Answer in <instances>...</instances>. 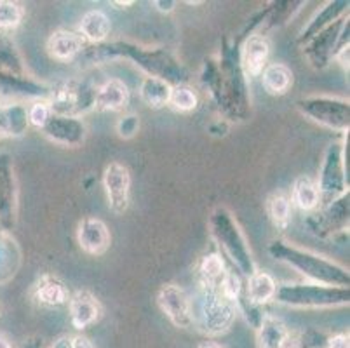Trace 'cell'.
<instances>
[{"label":"cell","mask_w":350,"mask_h":348,"mask_svg":"<svg viewBox=\"0 0 350 348\" xmlns=\"http://www.w3.org/2000/svg\"><path fill=\"white\" fill-rule=\"evenodd\" d=\"M269 253L273 260L286 263L310 282L335 287L350 286V276L345 267L326 260L324 256H319V254L307 251V249H300L278 239L269 245Z\"/></svg>","instance_id":"cell-1"},{"label":"cell","mask_w":350,"mask_h":348,"mask_svg":"<svg viewBox=\"0 0 350 348\" xmlns=\"http://www.w3.org/2000/svg\"><path fill=\"white\" fill-rule=\"evenodd\" d=\"M192 325L206 336L225 334L237 317L235 303L225 298L219 289L197 284L196 293L190 296Z\"/></svg>","instance_id":"cell-2"},{"label":"cell","mask_w":350,"mask_h":348,"mask_svg":"<svg viewBox=\"0 0 350 348\" xmlns=\"http://www.w3.org/2000/svg\"><path fill=\"white\" fill-rule=\"evenodd\" d=\"M91 56H94L96 62H103V59H110V57L124 56L127 59L135 62L139 68L148 72V77H159L164 79L165 82H180L185 79V72L174 62L170 54L162 53L159 49H142V47L131 46V44L116 42L107 44V46L94 47L91 51Z\"/></svg>","instance_id":"cell-3"},{"label":"cell","mask_w":350,"mask_h":348,"mask_svg":"<svg viewBox=\"0 0 350 348\" xmlns=\"http://www.w3.org/2000/svg\"><path fill=\"white\" fill-rule=\"evenodd\" d=\"M273 299L293 308H333L350 303V287L323 286L314 282L278 284Z\"/></svg>","instance_id":"cell-4"},{"label":"cell","mask_w":350,"mask_h":348,"mask_svg":"<svg viewBox=\"0 0 350 348\" xmlns=\"http://www.w3.org/2000/svg\"><path fill=\"white\" fill-rule=\"evenodd\" d=\"M211 234L221 247L225 249L227 256L230 258L232 263L237 267V270L243 276L250 277L256 272V263L253 260L250 244H247L246 235L239 226L237 219L234 218L230 211L225 207H218L211 215Z\"/></svg>","instance_id":"cell-5"},{"label":"cell","mask_w":350,"mask_h":348,"mask_svg":"<svg viewBox=\"0 0 350 348\" xmlns=\"http://www.w3.org/2000/svg\"><path fill=\"white\" fill-rule=\"evenodd\" d=\"M316 183L317 190H319V200L324 206L335 202L336 199L349 193L343 143L333 142L331 145H327L319 169V180Z\"/></svg>","instance_id":"cell-6"},{"label":"cell","mask_w":350,"mask_h":348,"mask_svg":"<svg viewBox=\"0 0 350 348\" xmlns=\"http://www.w3.org/2000/svg\"><path fill=\"white\" fill-rule=\"evenodd\" d=\"M96 89L88 82L65 81L49 91L47 103L51 113L65 117H81L85 111L93 110L96 100Z\"/></svg>","instance_id":"cell-7"},{"label":"cell","mask_w":350,"mask_h":348,"mask_svg":"<svg viewBox=\"0 0 350 348\" xmlns=\"http://www.w3.org/2000/svg\"><path fill=\"white\" fill-rule=\"evenodd\" d=\"M301 115L319 126L345 133L350 126V103L343 98L331 96H308L297 103Z\"/></svg>","instance_id":"cell-8"},{"label":"cell","mask_w":350,"mask_h":348,"mask_svg":"<svg viewBox=\"0 0 350 348\" xmlns=\"http://www.w3.org/2000/svg\"><path fill=\"white\" fill-rule=\"evenodd\" d=\"M345 46H349V18L343 16L305 44V56L314 68H324Z\"/></svg>","instance_id":"cell-9"},{"label":"cell","mask_w":350,"mask_h":348,"mask_svg":"<svg viewBox=\"0 0 350 348\" xmlns=\"http://www.w3.org/2000/svg\"><path fill=\"white\" fill-rule=\"evenodd\" d=\"M103 188L107 193L108 209L113 215H124L131 199V174L126 165L110 162L103 172Z\"/></svg>","instance_id":"cell-10"},{"label":"cell","mask_w":350,"mask_h":348,"mask_svg":"<svg viewBox=\"0 0 350 348\" xmlns=\"http://www.w3.org/2000/svg\"><path fill=\"white\" fill-rule=\"evenodd\" d=\"M157 305L176 327L180 330L193 327L190 295L183 287L176 284H164L157 293Z\"/></svg>","instance_id":"cell-11"},{"label":"cell","mask_w":350,"mask_h":348,"mask_svg":"<svg viewBox=\"0 0 350 348\" xmlns=\"http://www.w3.org/2000/svg\"><path fill=\"white\" fill-rule=\"evenodd\" d=\"M46 138L59 146H75L82 145L88 134V126L81 117H65V115H53L42 127Z\"/></svg>","instance_id":"cell-12"},{"label":"cell","mask_w":350,"mask_h":348,"mask_svg":"<svg viewBox=\"0 0 350 348\" xmlns=\"http://www.w3.org/2000/svg\"><path fill=\"white\" fill-rule=\"evenodd\" d=\"M16 200H18V190H16L12 159L8 153H0V223L8 232L14 225Z\"/></svg>","instance_id":"cell-13"},{"label":"cell","mask_w":350,"mask_h":348,"mask_svg":"<svg viewBox=\"0 0 350 348\" xmlns=\"http://www.w3.org/2000/svg\"><path fill=\"white\" fill-rule=\"evenodd\" d=\"M77 241L84 253L91 256H101L112 244V235L107 223L100 218H82L77 226Z\"/></svg>","instance_id":"cell-14"},{"label":"cell","mask_w":350,"mask_h":348,"mask_svg":"<svg viewBox=\"0 0 350 348\" xmlns=\"http://www.w3.org/2000/svg\"><path fill=\"white\" fill-rule=\"evenodd\" d=\"M28 107L23 101L0 98V139L20 138L28 129Z\"/></svg>","instance_id":"cell-15"},{"label":"cell","mask_w":350,"mask_h":348,"mask_svg":"<svg viewBox=\"0 0 350 348\" xmlns=\"http://www.w3.org/2000/svg\"><path fill=\"white\" fill-rule=\"evenodd\" d=\"M347 225H349V193L336 199L335 202L327 204L323 215H316L308 219V226L310 230H316L317 235L335 234L340 230H345Z\"/></svg>","instance_id":"cell-16"},{"label":"cell","mask_w":350,"mask_h":348,"mask_svg":"<svg viewBox=\"0 0 350 348\" xmlns=\"http://www.w3.org/2000/svg\"><path fill=\"white\" fill-rule=\"evenodd\" d=\"M16 96L35 98V100H47L49 91L39 82L31 81L27 75H16L0 68V98L12 100Z\"/></svg>","instance_id":"cell-17"},{"label":"cell","mask_w":350,"mask_h":348,"mask_svg":"<svg viewBox=\"0 0 350 348\" xmlns=\"http://www.w3.org/2000/svg\"><path fill=\"white\" fill-rule=\"evenodd\" d=\"M70 321L75 330H85L101 317V305L89 291H77L68 299Z\"/></svg>","instance_id":"cell-18"},{"label":"cell","mask_w":350,"mask_h":348,"mask_svg":"<svg viewBox=\"0 0 350 348\" xmlns=\"http://www.w3.org/2000/svg\"><path fill=\"white\" fill-rule=\"evenodd\" d=\"M270 46L263 35H250L244 42L243 51H241V68L244 75L247 77H260L263 68L267 66L269 59Z\"/></svg>","instance_id":"cell-19"},{"label":"cell","mask_w":350,"mask_h":348,"mask_svg":"<svg viewBox=\"0 0 350 348\" xmlns=\"http://www.w3.org/2000/svg\"><path fill=\"white\" fill-rule=\"evenodd\" d=\"M293 343V334L289 333L284 321L272 314H263L262 322L256 327L258 348H288Z\"/></svg>","instance_id":"cell-20"},{"label":"cell","mask_w":350,"mask_h":348,"mask_svg":"<svg viewBox=\"0 0 350 348\" xmlns=\"http://www.w3.org/2000/svg\"><path fill=\"white\" fill-rule=\"evenodd\" d=\"M23 265V253L11 232L0 230V286L11 282Z\"/></svg>","instance_id":"cell-21"},{"label":"cell","mask_w":350,"mask_h":348,"mask_svg":"<svg viewBox=\"0 0 350 348\" xmlns=\"http://www.w3.org/2000/svg\"><path fill=\"white\" fill-rule=\"evenodd\" d=\"M85 40L79 31L58 30L47 38V53L58 62H70L84 53Z\"/></svg>","instance_id":"cell-22"},{"label":"cell","mask_w":350,"mask_h":348,"mask_svg":"<svg viewBox=\"0 0 350 348\" xmlns=\"http://www.w3.org/2000/svg\"><path fill=\"white\" fill-rule=\"evenodd\" d=\"M129 103V88L119 79H110L96 89L94 108L100 111H119Z\"/></svg>","instance_id":"cell-23"},{"label":"cell","mask_w":350,"mask_h":348,"mask_svg":"<svg viewBox=\"0 0 350 348\" xmlns=\"http://www.w3.org/2000/svg\"><path fill=\"white\" fill-rule=\"evenodd\" d=\"M349 11V2L347 0H335V2H327L324 8L317 11V14L310 19V23L304 28L300 35V44H307L310 38L316 37L319 31L335 23L336 19L343 18L345 12Z\"/></svg>","instance_id":"cell-24"},{"label":"cell","mask_w":350,"mask_h":348,"mask_svg":"<svg viewBox=\"0 0 350 348\" xmlns=\"http://www.w3.org/2000/svg\"><path fill=\"white\" fill-rule=\"evenodd\" d=\"M275 289H278L275 279H273L269 272L256 270L253 276L247 277L244 298H246L251 305L263 306L269 302H272L273 296H275Z\"/></svg>","instance_id":"cell-25"},{"label":"cell","mask_w":350,"mask_h":348,"mask_svg":"<svg viewBox=\"0 0 350 348\" xmlns=\"http://www.w3.org/2000/svg\"><path fill=\"white\" fill-rule=\"evenodd\" d=\"M110 30H112L110 18L103 11H100V9H93V11H88L82 16L81 31L79 34L84 37L85 42L96 44L98 46L103 40H107Z\"/></svg>","instance_id":"cell-26"},{"label":"cell","mask_w":350,"mask_h":348,"mask_svg":"<svg viewBox=\"0 0 350 348\" xmlns=\"http://www.w3.org/2000/svg\"><path fill=\"white\" fill-rule=\"evenodd\" d=\"M35 299L44 306H62L68 302V289L54 276H42L35 286Z\"/></svg>","instance_id":"cell-27"},{"label":"cell","mask_w":350,"mask_h":348,"mask_svg":"<svg viewBox=\"0 0 350 348\" xmlns=\"http://www.w3.org/2000/svg\"><path fill=\"white\" fill-rule=\"evenodd\" d=\"M173 85L170 82H165L164 79L159 77H145L139 85V100L146 105L148 108H164L170 103V96Z\"/></svg>","instance_id":"cell-28"},{"label":"cell","mask_w":350,"mask_h":348,"mask_svg":"<svg viewBox=\"0 0 350 348\" xmlns=\"http://www.w3.org/2000/svg\"><path fill=\"white\" fill-rule=\"evenodd\" d=\"M263 89L270 96H282L293 85V72L282 63H270L262 72Z\"/></svg>","instance_id":"cell-29"},{"label":"cell","mask_w":350,"mask_h":348,"mask_svg":"<svg viewBox=\"0 0 350 348\" xmlns=\"http://www.w3.org/2000/svg\"><path fill=\"white\" fill-rule=\"evenodd\" d=\"M291 202L298 207L300 211L310 213L319 207V190H317V183L308 176H300L295 180L291 191Z\"/></svg>","instance_id":"cell-30"},{"label":"cell","mask_w":350,"mask_h":348,"mask_svg":"<svg viewBox=\"0 0 350 348\" xmlns=\"http://www.w3.org/2000/svg\"><path fill=\"white\" fill-rule=\"evenodd\" d=\"M228 268L225 267L224 258L219 254L213 253L204 256L199 263V277H197V284H202V286L216 287L219 289V284L224 280L225 273H227Z\"/></svg>","instance_id":"cell-31"},{"label":"cell","mask_w":350,"mask_h":348,"mask_svg":"<svg viewBox=\"0 0 350 348\" xmlns=\"http://www.w3.org/2000/svg\"><path fill=\"white\" fill-rule=\"evenodd\" d=\"M267 215L275 228L286 230L291 222V199L282 191L272 193L267 199Z\"/></svg>","instance_id":"cell-32"},{"label":"cell","mask_w":350,"mask_h":348,"mask_svg":"<svg viewBox=\"0 0 350 348\" xmlns=\"http://www.w3.org/2000/svg\"><path fill=\"white\" fill-rule=\"evenodd\" d=\"M23 16L25 11L20 4L9 2V0H0V35L16 30L23 21Z\"/></svg>","instance_id":"cell-33"},{"label":"cell","mask_w":350,"mask_h":348,"mask_svg":"<svg viewBox=\"0 0 350 348\" xmlns=\"http://www.w3.org/2000/svg\"><path fill=\"white\" fill-rule=\"evenodd\" d=\"M171 108L176 111H181V113H187V111L196 110L197 105H199V98L193 92V89H190L189 85L176 84L173 89H171L170 96V103Z\"/></svg>","instance_id":"cell-34"},{"label":"cell","mask_w":350,"mask_h":348,"mask_svg":"<svg viewBox=\"0 0 350 348\" xmlns=\"http://www.w3.org/2000/svg\"><path fill=\"white\" fill-rule=\"evenodd\" d=\"M243 291L244 284L243 280H241V277L235 272H232V270H227L224 280L219 284V293H221L227 299H230L232 303H235L241 296H243Z\"/></svg>","instance_id":"cell-35"},{"label":"cell","mask_w":350,"mask_h":348,"mask_svg":"<svg viewBox=\"0 0 350 348\" xmlns=\"http://www.w3.org/2000/svg\"><path fill=\"white\" fill-rule=\"evenodd\" d=\"M51 117V108L47 100H35L28 105V124L35 129H42Z\"/></svg>","instance_id":"cell-36"},{"label":"cell","mask_w":350,"mask_h":348,"mask_svg":"<svg viewBox=\"0 0 350 348\" xmlns=\"http://www.w3.org/2000/svg\"><path fill=\"white\" fill-rule=\"evenodd\" d=\"M117 134L124 139H131L139 129V117L135 113H127L117 120Z\"/></svg>","instance_id":"cell-37"},{"label":"cell","mask_w":350,"mask_h":348,"mask_svg":"<svg viewBox=\"0 0 350 348\" xmlns=\"http://www.w3.org/2000/svg\"><path fill=\"white\" fill-rule=\"evenodd\" d=\"M326 348H350L349 334H335L326 340Z\"/></svg>","instance_id":"cell-38"},{"label":"cell","mask_w":350,"mask_h":348,"mask_svg":"<svg viewBox=\"0 0 350 348\" xmlns=\"http://www.w3.org/2000/svg\"><path fill=\"white\" fill-rule=\"evenodd\" d=\"M154 5L161 12H171L176 8V2H174V0H155Z\"/></svg>","instance_id":"cell-39"},{"label":"cell","mask_w":350,"mask_h":348,"mask_svg":"<svg viewBox=\"0 0 350 348\" xmlns=\"http://www.w3.org/2000/svg\"><path fill=\"white\" fill-rule=\"evenodd\" d=\"M72 348H94V347L85 336H75L72 338Z\"/></svg>","instance_id":"cell-40"},{"label":"cell","mask_w":350,"mask_h":348,"mask_svg":"<svg viewBox=\"0 0 350 348\" xmlns=\"http://www.w3.org/2000/svg\"><path fill=\"white\" fill-rule=\"evenodd\" d=\"M49 348H72V336H59Z\"/></svg>","instance_id":"cell-41"},{"label":"cell","mask_w":350,"mask_h":348,"mask_svg":"<svg viewBox=\"0 0 350 348\" xmlns=\"http://www.w3.org/2000/svg\"><path fill=\"white\" fill-rule=\"evenodd\" d=\"M21 348H46V345L40 338H28V340L23 341Z\"/></svg>","instance_id":"cell-42"},{"label":"cell","mask_w":350,"mask_h":348,"mask_svg":"<svg viewBox=\"0 0 350 348\" xmlns=\"http://www.w3.org/2000/svg\"><path fill=\"white\" fill-rule=\"evenodd\" d=\"M0 348H12L9 338L5 336V334H2V333H0Z\"/></svg>","instance_id":"cell-43"},{"label":"cell","mask_w":350,"mask_h":348,"mask_svg":"<svg viewBox=\"0 0 350 348\" xmlns=\"http://www.w3.org/2000/svg\"><path fill=\"white\" fill-rule=\"evenodd\" d=\"M199 348H224L221 345L215 343V341H204V343H200Z\"/></svg>","instance_id":"cell-44"},{"label":"cell","mask_w":350,"mask_h":348,"mask_svg":"<svg viewBox=\"0 0 350 348\" xmlns=\"http://www.w3.org/2000/svg\"><path fill=\"white\" fill-rule=\"evenodd\" d=\"M113 5H120V8H127V5H133V2L129 0V2H112Z\"/></svg>","instance_id":"cell-45"},{"label":"cell","mask_w":350,"mask_h":348,"mask_svg":"<svg viewBox=\"0 0 350 348\" xmlns=\"http://www.w3.org/2000/svg\"><path fill=\"white\" fill-rule=\"evenodd\" d=\"M288 348H300V345H298V336H293V343L289 345Z\"/></svg>","instance_id":"cell-46"}]
</instances>
